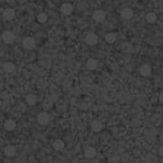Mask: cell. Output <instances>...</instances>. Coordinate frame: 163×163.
I'll use <instances>...</instances> for the list:
<instances>
[{"instance_id":"cell-1","label":"cell","mask_w":163,"mask_h":163,"mask_svg":"<svg viewBox=\"0 0 163 163\" xmlns=\"http://www.w3.org/2000/svg\"><path fill=\"white\" fill-rule=\"evenodd\" d=\"M22 44H23V47L27 50H31L35 47V41L33 38L31 37H26L23 39V42H22Z\"/></svg>"},{"instance_id":"cell-2","label":"cell","mask_w":163,"mask_h":163,"mask_svg":"<svg viewBox=\"0 0 163 163\" xmlns=\"http://www.w3.org/2000/svg\"><path fill=\"white\" fill-rule=\"evenodd\" d=\"M2 39H3L4 43H12L15 41V34L10 30H7L3 33Z\"/></svg>"},{"instance_id":"cell-3","label":"cell","mask_w":163,"mask_h":163,"mask_svg":"<svg viewBox=\"0 0 163 163\" xmlns=\"http://www.w3.org/2000/svg\"><path fill=\"white\" fill-rule=\"evenodd\" d=\"M106 13L103 10H96L93 13V19L97 22H102L105 19Z\"/></svg>"},{"instance_id":"cell-4","label":"cell","mask_w":163,"mask_h":163,"mask_svg":"<svg viewBox=\"0 0 163 163\" xmlns=\"http://www.w3.org/2000/svg\"><path fill=\"white\" fill-rule=\"evenodd\" d=\"M121 16L123 19L128 20V19H131L134 16V12L131 9L129 8H125L121 11Z\"/></svg>"},{"instance_id":"cell-5","label":"cell","mask_w":163,"mask_h":163,"mask_svg":"<svg viewBox=\"0 0 163 163\" xmlns=\"http://www.w3.org/2000/svg\"><path fill=\"white\" fill-rule=\"evenodd\" d=\"M37 121L40 124H47L50 121V116L47 113H41L37 117Z\"/></svg>"},{"instance_id":"cell-6","label":"cell","mask_w":163,"mask_h":163,"mask_svg":"<svg viewBox=\"0 0 163 163\" xmlns=\"http://www.w3.org/2000/svg\"><path fill=\"white\" fill-rule=\"evenodd\" d=\"M61 9V12H62L64 15H67V16L72 14V12H73V7H72V5H70V4H68V3L63 4V5L61 6V9Z\"/></svg>"},{"instance_id":"cell-7","label":"cell","mask_w":163,"mask_h":163,"mask_svg":"<svg viewBox=\"0 0 163 163\" xmlns=\"http://www.w3.org/2000/svg\"><path fill=\"white\" fill-rule=\"evenodd\" d=\"M85 41L89 45H95L98 43V36L96 34H94V33H88L86 36Z\"/></svg>"},{"instance_id":"cell-8","label":"cell","mask_w":163,"mask_h":163,"mask_svg":"<svg viewBox=\"0 0 163 163\" xmlns=\"http://www.w3.org/2000/svg\"><path fill=\"white\" fill-rule=\"evenodd\" d=\"M140 73L144 77H147V76L150 75V73H151V67L149 66L148 64H142V66L140 67Z\"/></svg>"},{"instance_id":"cell-9","label":"cell","mask_w":163,"mask_h":163,"mask_svg":"<svg viewBox=\"0 0 163 163\" xmlns=\"http://www.w3.org/2000/svg\"><path fill=\"white\" fill-rule=\"evenodd\" d=\"M3 17L6 20H12L15 17V11L12 9H7L3 13Z\"/></svg>"},{"instance_id":"cell-10","label":"cell","mask_w":163,"mask_h":163,"mask_svg":"<svg viewBox=\"0 0 163 163\" xmlns=\"http://www.w3.org/2000/svg\"><path fill=\"white\" fill-rule=\"evenodd\" d=\"M4 153L8 157H13L16 154V147L12 145H9L4 148Z\"/></svg>"},{"instance_id":"cell-11","label":"cell","mask_w":163,"mask_h":163,"mask_svg":"<svg viewBox=\"0 0 163 163\" xmlns=\"http://www.w3.org/2000/svg\"><path fill=\"white\" fill-rule=\"evenodd\" d=\"M4 126H5V129L7 130V131H13V130L16 128V122L14 120H11V119L7 120L5 122Z\"/></svg>"},{"instance_id":"cell-12","label":"cell","mask_w":163,"mask_h":163,"mask_svg":"<svg viewBox=\"0 0 163 163\" xmlns=\"http://www.w3.org/2000/svg\"><path fill=\"white\" fill-rule=\"evenodd\" d=\"M91 129L93 132H100L102 129V123L100 121H93L91 123Z\"/></svg>"},{"instance_id":"cell-13","label":"cell","mask_w":163,"mask_h":163,"mask_svg":"<svg viewBox=\"0 0 163 163\" xmlns=\"http://www.w3.org/2000/svg\"><path fill=\"white\" fill-rule=\"evenodd\" d=\"M3 69L7 73H12L15 70V64L11 62H7V63L4 64Z\"/></svg>"},{"instance_id":"cell-14","label":"cell","mask_w":163,"mask_h":163,"mask_svg":"<svg viewBox=\"0 0 163 163\" xmlns=\"http://www.w3.org/2000/svg\"><path fill=\"white\" fill-rule=\"evenodd\" d=\"M26 102L29 105H34L37 102V97L34 94H28L26 97Z\"/></svg>"},{"instance_id":"cell-15","label":"cell","mask_w":163,"mask_h":163,"mask_svg":"<svg viewBox=\"0 0 163 163\" xmlns=\"http://www.w3.org/2000/svg\"><path fill=\"white\" fill-rule=\"evenodd\" d=\"M95 155H96V149H95L94 147H88L86 148V150H85V156H86L87 158H92L95 157Z\"/></svg>"},{"instance_id":"cell-16","label":"cell","mask_w":163,"mask_h":163,"mask_svg":"<svg viewBox=\"0 0 163 163\" xmlns=\"http://www.w3.org/2000/svg\"><path fill=\"white\" fill-rule=\"evenodd\" d=\"M53 147H54V148L55 150L60 151V150H62V149L64 147V143L61 139H56V140L54 142Z\"/></svg>"},{"instance_id":"cell-17","label":"cell","mask_w":163,"mask_h":163,"mask_svg":"<svg viewBox=\"0 0 163 163\" xmlns=\"http://www.w3.org/2000/svg\"><path fill=\"white\" fill-rule=\"evenodd\" d=\"M97 67H98V63H97L96 60H94V59H89V60L88 61V63H87V68H88V69H89V70H94V69L97 68Z\"/></svg>"},{"instance_id":"cell-18","label":"cell","mask_w":163,"mask_h":163,"mask_svg":"<svg viewBox=\"0 0 163 163\" xmlns=\"http://www.w3.org/2000/svg\"><path fill=\"white\" fill-rule=\"evenodd\" d=\"M146 19L149 23H154L157 21V15L153 12H149L146 15Z\"/></svg>"},{"instance_id":"cell-19","label":"cell","mask_w":163,"mask_h":163,"mask_svg":"<svg viewBox=\"0 0 163 163\" xmlns=\"http://www.w3.org/2000/svg\"><path fill=\"white\" fill-rule=\"evenodd\" d=\"M105 40L108 43H113L116 41V35L113 33V32H109L105 36Z\"/></svg>"},{"instance_id":"cell-20","label":"cell","mask_w":163,"mask_h":163,"mask_svg":"<svg viewBox=\"0 0 163 163\" xmlns=\"http://www.w3.org/2000/svg\"><path fill=\"white\" fill-rule=\"evenodd\" d=\"M47 19H48V16H47V14H45L44 12H42V13H40V14L37 16V20H38L40 23H44V22L47 21Z\"/></svg>"},{"instance_id":"cell-21","label":"cell","mask_w":163,"mask_h":163,"mask_svg":"<svg viewBox=\"0 0 163 163\" xmlns=\"http://www.w3.org/2000/svg\"><path fill=\"white\" fill-rule=\"evenodd\" d=\"M158 153H159V155H160V156H162V157H163V145L159 147V148H158Z\"/></svg>"},{"instance_id":"cell-22","label":"cell","mask_w":163,"mask_h":163,"mask_svg":"<svg viewBox=\"0 0 163 163\" xmlns=\"http://www.w3.org/2000/svg\"><path fill=\"white\" fill-rule=\"evenodd\" d=\"M159 102H160L161 103H163V92L160 93V95H159Z\"/></svg>"}]
</instances>
